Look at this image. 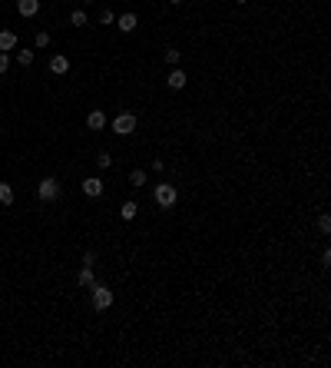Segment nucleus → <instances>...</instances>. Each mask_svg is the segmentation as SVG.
I'll return each instance as SVG.
<instances>
[{
  "instance_id": "obj_25",
  "label": "nucleus",
  "mask_w": 331,
  "mask_h": 368,
  "mask_svg": "<svg viewBox=\"0 0 331 368\" xmlns=\"http://www.w3.org/2000/svg\"><path fill=\"white\" fill-rule=\"evenodd\" d=\"M169 4H176V7H179V4H182V0H169Z\"/></svg>"
},
{
  "instance_id": "obj_1",
  "label": "nucleus",
  "mask_w": 331,
  "mask_h": 368,
  "mask_svg": "<svg viewBox=\"0 0 331 368\" xmlns=\"http://www.w3.org/2000/svg\"><path fill=\"white\" fill-rule=\"evenodd\" d=\"M152 199H156V206H162V209H173L176 202H179V189H176L173 183H159L156 189H152Z\"/></svg>"
},
{
  "instance_id": "obj_15",
  "label": "nucleus",
  "mask_w": 331,
  "mask_h": 368,
  "mask_svg": "<svg viewBox=\"0 0 331 368\" xmlns=\"http://www.w3.org/2000/svg\"><path fill=\"white\" fill-rule=\"evenodd\" d=\"M10 202H14V186L0 183V206H10Z\"/></svg>"
},
{
  "instance_id": "obj_4",
  "label": "nucleus",
  "mask_w": 331,
  "mask_h": 368,
  "mask_svg": "<svg viewBox=\"0 0 331 368\" xmlns=\"http://www.w3.org/2000/svg\"><path fill=\"white\" fill-rule=\"evenodd\" d=\"M113 133H116V136H129V133H136V113H119L116 120H113Z\"/></svg>"
},
{
  "instance_id": "obj_10",
  "label": "nucleus",
  "mask_w": 331,
  "mask_h": 368,
  "mask_svg": "<svg viewBox=\"0 0 331 368\" xmlns=\"http://www.w3.org/2000/svg\"><path fill=\"white\" fill-rule=\"evenodd\" d=\"M87 126L93 129V133H100V129L106 126V113H103V110H93V113L87 116Z\"/></svg>"
},
{
  "instance_id": "obj_20",
  "label": "nucleus",
  "mask_w": 331,
  "mask_h": 368,
  "mask_svg": "<svg viewBox=\"0 0 331 368\" xmlns=\"http://www.w3.org/2000/svg\"><path fill=\"white\" fill-rule=\"evenodd\" d=\"M17 60H20V66H30L33 63V50H20V53H17Z\"/></svg>"
},
{
  "instance_id": "obj_2",
  "label": "nucleus",
  "mask_w": 331,
  "mask_h": 368,
  "mask_svg": "<svg viewBox=\"0 0 331 368\" xmlns=\"http://www.w3.org/2000/svg\"><path fill=\"white\" fill-rule=\"evenodd\" d=\"M37 199H40V202H56V199H60V179H53V176L40 179V186H37Z\"/></svg>"
},
{
  "instance_id": "obj_21",
  "label": "nucleus",
  "mask_w": 331,
  "mask_h": 368,
  "mask_svg": "<svg viewBox=\"0 0 331 368\" xmlns=\"http://www.w3.org/2000/svg\"><path fill=\"white\" fill-rule=\"evenodd\" d=\"M100 24H116V14L113 10H100Z\"/></svg>"
},
{
  "instance_id": "obj_16",
  "label": "nucleus",
  "mask_w": 331,
  "mask_h": 368,
  "mask_svg": "<svg viewBox=\"0 0 331 368\" xmlns=\"http://www.w3.org/2000/svg\"><path fill=\"white\" fill-rule=\"evenodd\" d=\"M318 232H321V236H328V232H331V216H328V212L318 216Z\"/></svg>"
},
{
  "instance_id": "obj_26",
  "label": "nucleus",
  "mask_w": 331,
  "mask_h": 368,
  "mask_svg": "<svg viewBox=\"0 0 331 368\" xmlns=\"http://www.w3.org/2000/svg\"><path fill=\"white\" fill-rule=\"evenodd\" d=\"M83 4H96V0H83Z\"/></svg>"
},
{
  "instance_id": "obj_14",
  "label": "nucleus",
  "mask_w": 331,
  "mask_h": 368,
  "mask_svg": "<svg viewBox=\"0 0 331 368\" xmlns=\"http://www.w3.org/2000/svg\"><path fill=\"white\" fill-rule=\"evenodd\" d=\"M129 183H133L136 189H142V186L149 183V176H146V169H133V173H129Z\"/></svg>"
},
{
  "instance_id": "obj_24",
  "label": "nucleus",
  "mask_w": 331,
  "mask_h": 368,
  "mask_svg": "<svg viewBox=\"0 0 331 368\" xmlns=\"http://www.w3.org/2000/svg\"><path fill=\"white\" fill-rule=\"evenodd\" d=\"M96 262V252L93 249H90V252H83V265H93Z\"/></svg>"
},
{
  "instance_id": "obj_9",
  "label": "nucleus",
  "mask_w": 331,
  "mask_h": 368,
  "mask_svg": "<svg viewBox=\"0 0 331 368\" xmlns=\"http://www.w3.org/2000/svg\"><path fill=\"white\" fill-rule=\"evenodd\" d=\"M17 10H20V17H37L40 0H17Z\"/></svg>"
},
{
  "instance_id": "obj_22",
  "label": "nucleus",
  "mask_w": 331,
  "mask_h": 368,
  "mask_svg": "<svg viewBox=\"0 0 331 368\" xmlns=\"http://www.w3.org/2000/svg\"><path fill=\"white\" fill-rule=\"evenodd\" d=\"M33 43H37V47H47V43H50V33H47V30H40L37 37H33Z\"/></svg>"
},
{
  "instance_id": "obj_7",
  "label": "nucleus",
  "mask_w": 331,
  "mask_h": 368,
  "mask_svg": "<svg viewBox=\"0 0 331 368\" xmlns=\"http://www.w3.org/2000/svg\"><path fill=\"white\" fill-rule=\"evenodd\" d=\"M66 70H70V56H63V53H56L53 60H50V73H56V77H63Z\"/></svg>"
},
{
  "instance_id": "obj_27",
  "label": "nucleus",
  "mask_w": 331,
  "mask_h": 368,
  "mask_svg": "<svg viewBox=\"0 0 331 368\" xmlns=\"http://www.w3.org/2000/svg\"><path fill=\"white\" fill-rule=\"evenodd\" d=\"M235 4H249V0H235Z\"/></svg>"
},
{
  "instance_id": "obj_8",
  "label": "nucleus",
  "mask_w": 331,
  "mask_h": 368,
  "mask_svg": "<svg viewBox=\"0 0 331 368\" xmlns=\"http://www.w3.org/2000/svg\"><path fill=\"white\" fill-rule=\"evenodd\" d=\"M166 87H169V90H182V87H186V73H182L179 66H173V73L166 77Z\"/></svg>"
},
{
  "instance_id": "obj_3",
  "label": "nucleus",
  "mask_w": 331,
  "mask_h": 368,
  "mask_svg": "<svg viewBox=\"0 0 331 368\" xmlns=\"http://www.w3.org/2000/svg\"><path fill=\"white\" fill-rule=\"evenodd\" d=\"M90 292H93V309H96V312H106V309L113 305V292L106 285L93 282V285H90Z\"/></svg>"
},
{
  "instance_id": "obj_18",
  "label": "nucleus",
  "mask_w": 331,
  "mask_h": 368,
  "mask_svg": "<svg viewBox=\"0 0 331 368\" xmlns=\"http://www.w3.org/2000/svg\"><path fill=\"white\" fill-rule=\"evenodd\" d=\"M70 24L73 27H87V14H83V10H73V14H70Z\"/></svg>"
},
{
  "instance_id": "obj_17",
  "label": "nucleus",
  "mask_w": 331,
  "mask_h": 368,
  "mask_svg": "<svg viewBox=\"0 0 331 368\" xmlns=\"http://www.w3.org/2000/svg\"><path fill=\"white\" fill-rule=\"evenodd\" d=\"M179 60H182V53H179L176 47H169V50H166V63H169V66H179Z\"/></svg>"
},
{
  "instance_id": "obj_5",
  "label": "nucleus",
  "mask_w": 331,
  "mask_h": 368,
  "mask_svg": "<svg viewBox=\"0 0 331 368\" xmlns=\"http://www.w3.org/2000/svg\"><path fill=\"white\" fill-rule=\"evenodd\" d=\"M103 189H106V183H103L100 176H90V179H83V192H87V196H103Z\"/></svg>"
},
{
  "instance_id": "obj_11",
  "label": "nucleus",
  "mask_w": 331,
  "mask_h": 368,
  "mask_svg": "<svg viewBox=\"0 0 331 368\" xmlns=\"http://www.w3.org/2000/svg\"><path fill=\"white\" fill-rule=\"evenodd\" d=\"M119 216H123V223H133V219L139 216V206H136L133 199H126L123 206H119Z\"/></svg>"
},
{
  "instance_id": "obj_6",
  "label": "nucleus",
  "mask_w": 331,
  "mask_h": 368,
  "mask_svg": "<svg viewBox=\"0 0 331 368\" xmlns=\"http://www.w3.org/2000/svg\"><path fill=\"white\" fill-rule=\"evenodd\" d=\"M136 24H139V17H136V14H129V10H126V14H119V17H116V27H119L123 33H133V30H136Z\"/></svg>"
},
{
  "instance_id": "obj_23",
  "label": "nucleus",
  "mask_w": 331,
  "mask_h": 368,
  "mask_svg": "<svg viewBox=\"0 0 331 368\" xmlns=\"http://www.w3.org/2000/svg\"><path fill=\"white\" fill-rule=\"evenodd\" d=\"M10 70V53H0V73Z\"/></svg>"
},
{
  "instance_id": "obj_19",
  "label": "nucleus",
  "mask_w": 331,
  "mask_h": 368,
  "mask_svg": "<svg viewBox=\"0 0 331 368\" xmlns=\"http://www.w3.org/2000/svg\"><path fill=\"white\" fill-rule=\"evenodd\" d=\"M96 166H100V169H110L113 166V156H110V153H100V156H96Z\"/></svg>"
},
{
  "instance_id": "obj_12",
  "label": "nucleus",
  "mask_w": 331,
  "mask_h": 368,
  "mask_svg": "<svg viewBox=\"0 0 331 368\" xmlns=\"http://www.w3.org/2000/svg\"><path fill=\"white\" fill-rule=\"evenodd\" d=\"M17 47V33L14 30H0V53H10Z\"/></svg>"
},
{
  "instance_id": "obj_13",
  "label": "nucleus",
  "mask_w": 331,
  "mask_h": 368,
  "mask_svg": "<svg viewBox=\"0 0 331 368\" xmlns=\"http://www.w3.org/2000/svg\"><path fill=\"white\" fill-rule=\"evenodd\" d=\"M93 265H83V269H79V275H76V285L79 288H90V285H93Z\"/></svg>"
}]
</instances>
